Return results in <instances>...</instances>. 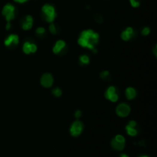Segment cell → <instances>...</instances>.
Instances as JSON below:
<instances>
[{"mask_svg": "<svg viewBox=\"0 0 157 157\" xmlns=\"http://www.w3.org/2000/svg\"><path fill=\"white\" fill-rule=\"evenodd\" d=\"M99 38L100 35L98 33L95 32L93 29H87L81 33L78 39V43L82 48L92 50L98 44Z\"/></svg>", "mask_w": 157, "mask_h": 157, "instance_id": "1", "label": "cell"}, {"mask_svg": "<svg viewBox=\"0 0 157 157\" xmlns=\"http://www.w3.org/2000/svg\"><path fill=\"white\" fill-rule=\"evenodd\" d=\"M42 14L45 21L49 23L54 22L57 17L55 8L50 4H45L42 8Z\"/></svg>", "mask_w": 157, "mask_h": 157, "instance_id": "2", "label": "cell"}, {"mask_svg": "<svg viewBox=\"0 0 157 157\" xmlns=\"http://www.w3.org/2000/svg\"><path fill=\"white\" fill-rule=\"evenodd\" d=\"M2 14L7 22H10L16 17V7L10 3L6 4L2 9Z\"/></svg>", "mask_w": 157, "mask_h": 157, "instance_id": "3", "label": "cell"}, {"mask_svg": "<svg viewBox=\"0 0 157 157\" xmlns=\"http://www.w3.org/2000/svg\"><path fill=\"white\" fill-rule=\"evenodd\" d=\"M111 147L114 150L117 151H122L125 147L126 144V140L123 135L118 134L114 136V138L111 140Z\"/></svg>", "mask_w": 157, "mask_h": 157, "instance_id": "4", "label": "cell"}, {"mask_svg": "<svg viewBox=\"0 0 157 157\" xmlns=\"http://www.w3.org/2000/svg\"><path fill=\"white\" fill-rule=\"evenodd\" d=\"M104 96H105L106 99L109 100L110 101L116 103L119 100V91L116 87L110 86L106 90Z\"/></svg>", "mask_w": 157, "mask_h": 157, "instance_id": "5", "label": "cell"}, {"mask_svg": "<svg viewBox=\"0 0 157 157\" xmlns=\"http://www.w3.org/2000/svg\"><path fill=\"white\" fill-rule=\"evenodd\" d=\"M84 130V123L81 121L77 120L74 121L70 127V133L74 137L80 136Z\"/></svg>", "mask_w": 157, "mask_h": 157, "instance_id": "6", "label": "cell"}, {"mask_svg": "<svg viewBox=\"0 0 157 157\" xmlns=\"http://www.w3.org/2000/svg\"><path fill=\"white\" fill-rule=\"evenodd\" d=\"M130 107L129 104L126 103H121L118 104V106L116 108V114L120 117H126L130 113Z\"/></svg>", "mask_w": 157, "mask_h": 157, "instance_id": "7", "label": "cell"}, {"mask_svg": "<svg viewBox=\"0 0 157 157\" xmlns=\"http://www.w3.org/2000/svg\"><path fill=\"white\" fill-rule=\"evenodd\" d=\"M40 83L41 85L44 87L49 88L53 85L54 83V78L50 73H45L42 74V76L41 77L40 79Z\"/></svg>", "mask_w": 157, "mask_h": 157, "instance_id": "8", "label": "cell"}, {"mask_svg": "<svg viewBox=\"0 0 157 157\" xmlns=\"http://www.w3.org/2000/svg\"><path fill=\"white\" fill-rule=\"evenodd\" d=\"M66 46H67V45H66V42H64V40H58L57 42H55V45L53 46V49H52L53 53L55 54V55L61 54L65 50Z\"/></svg>", "mask_w": 157, "mask_h": 157, "instance_id": "9", "label": "cell"}, {"mask_svg": "<svg viewBox=\"0 0 157 157\" xmlns=\"http://www.w3.org/2000/svg\"><path fill=\"white\" fill-rule=\"evenodd\" d=\"M38 47L35 43H31L30 42H25L22 46L23 52L26 55H29V54L35 53L37 52Z\"/></svg>", "mask_w": 157, "mask_h": 157, "instance_id": "10", "label": "cell"}, {"mask_svg": "<svg viewBox=\"0 0 157 157\" xmlns=\"http://www.w3.org/2000/svg\"><path fill=\"white\" fill-rule=\"evenodd\" d=\"M19 43V38L16 34H11L4 41V44L6 47L16 46Z\"/></svg>", "mask_w": 157, "mask_h": 157, "instance_id": "11", "label": "cell"}, {"mask_svg": "<svg viewBox=\"0 0 157 157\" xmlns=\"http://www.w3.org/2000/svg\"><path fill=\"white\" fill-rule=\"evenodd\" d=\"M33 22H34V19H33L32 16L30 15L26 16L22 22V28L25 31L31 29V28L33 27Z\"/></svg>", "mask_w": 157, "mask_h": 157, "instance_id": "12", "label": "cell"}, {"mask_svg": "<svg viewBox=\"0 0 157 157\" xmlns=\"http://www.w3.org/2000/svg\"><path fill=\"white\" fill-rule=\"evenodd\" d=\"M134 35H135L134 29H133L132 27H127V28H126V29H125L124 31H122L120 36H121V38H122L123 41L127 42V41H129L130 39H132V38H133Z\"/></svg>", "mask_w": 157, "mask_h": 157, "instance_id": "13", "label": "cell"}, {"mask_svg": "<svg viewBox=\"0 0 157 157\" xmlns=\"http://www.w3.org/2000/svg\"><path fill=\"white\" fill-rule=\"evenodd\" d=\"M125 95H126V97L127 100H133L134 98H136L137 93H136V90L134 87H129L126 89L125 90Z\"/></svg>", "mask_w": 157, "mask_h": 157, "instance_id": "14", "label": "cell"}, {"mask_svg": "<svg viewBox=\"0 0 157 157\" xmlns=\"http://www.w3.org/2000/svg\"><path fill=\"white\" fill-rule=\"evenodd\" d=\"M126 131L129 136H136L138 134V129L136 127H132L126 125Z\"/></svg>", "mask_w": 157, "mask_h": 157, "instance_id": "15", "label": "cell"}, {"mask_svg": "<svg viewBox=\"0 0 157 157\" xmlns=\"http://www.w3.org/2000/svg\"><path fill=\"white\" fill-rule=\"evenodd\" d=\"M79 62L82 65H87L90 63V58L86 55H82L79 58Z\"/></svg>", "mask_w": 157, "mask_h": 157, "instance_id": "16", "label": "cell"}, {"mask_svg": "<svg viewBox=\"0 0 157 157\" xmlns=\"http://www.w3.org/2000/svg\"><path fill=\"white\" fill-rule=\"evenodd\" d=\"M100 77L102 80L106 81L111 80V74H110V72L108 71H101L100 74Z\"/></svg>", "mask_w": 157, "mask_h": 157, "instance_id": "17", "label": "cell"}, {"mask_svg": "<svg viewBox=\"0 0 157 157\" xmlns=\"http://www.w3.org/2000/svg\"><path fill=\"white\" fill-rule=\"evenodd\" d=\"M52 93L55 97H60L62 95V90H61V88L55 87V88H54L53 90H52Z\"/></svg>", "mask_w": 157, "mask_h": 157, "instance_id": "18", "label": "cell"}, {"mask_svg": "<svg viewBox=\"0 0 157 157\" xmlns=\"http://www.w3.org/2000/svg\"><path fill=\"white\" fill-rule=\"evenodd\" d=\"M49 31L53 35H56L58 33V29L57 26L55 25V24H54V22L51 23L50 25H49Z\"/></svg>", "mask_w": 157, "mask_h": 157, "instance_id": "19", "label": "cell"}, {"mask_svg": "<svg viewBox=\"0 0 157 157\" xmlns=\"http://www.w3.org/2000/svg\"><path fill=\"white\" fill-rule=\"evenodd\" d=\"M46 32V30L44 27H38L37 28L36 31H35V33H36V35H38V36H42V35H44Z\"/></svg>", "mask_w": 157, "mask_h": 157, "instance_id": "20", "label": "cell"}, {"mask_svg": "<svg viewBox=\"0 0 157 157\" xmlns=\"http://www.w3.org/2000/svg\"><path fill=\"white\" fill-rule=\"evenodd\" d=\"M129 3L132 7L138 8L140 5V0H129Z\"/></svg>", "mask_w": 157, "mask_h": 157, "instance_id": "21", "label": "cell"}, {"mask_svg": "<svg viewBox=\"0 0 157 157\" xmlns=\"http://www.w3.org/2000/svg\"><path fill=\"white\" fill-rule=\"evenodd\" d=\"M150 28L149 27H144V28L142 29L141 34L143 36H147V35H150Z\"/></svg>", "mask_w": 157, "mask_h": 157, "instance_id": "22", "label": "cell"}, {"mask_svg": "<svg viewBox=\"0 0 157 157\" xmlns=\"http://www.w3.org/2000/svg\"><path fill=\"white\" fill-rule=\"evenodd\" d=\"M94 19L95 21L97 22V23H99V24L103 22V16H102L100 14L94 15Z\"/></svg>", "mask_w": 157, "mask_h": 157, "instance_id": "23", "label": "cell"}, {"mask_svg": "<svg viewBox=\"0 0 157 157\" xmlns=\"http://www.w3.org/2000/svg\"><path fill=\"white\" fill-rule=\"evenodd\" d=\"M81 116H82V112H81L80 110H77V111H75V113H74V117H75L76 119L78 120L80 117H81Z\"/></svg>", "mask_w": 157, "mask_h": 157, "instance_id": "24", "label": "cell"}, {"mask_svg": "<svg viewBox=\"0 0 157 157\" xmlns=\"http://www.w3.org/2000/svg\"><path fill=\"white\" fill-rule=\"evenodd\" d=\"M16 2H18V3H25L28 1V0H14Z\"/></svg>", "mask_w": 157, "mask_h": 157, "instance_id": "25", "label": "cell"}, {"mask_svg": "<svg viewBox=\"0 0 157 157\" xmlns=\"http://www.w3.org/2000/svg\"><path fill=\"white\" fill-rule=\"evenodd\" d=\"M138 144L140 146V147H145V145H146L145 140H140V141L139 142Z\"/></svg>", "mask_w": 157, "mask_h": 157, "instance_id": "26", "label": "cell"}, {"mask_svg": "<svg viewBox=\"0 0 157 157\" xmlns=\"http://www.w3.org/2000/svg\"><path fill=\"white\" fill-rule=\"evenodd\" d=\"M11 28V23L10 22H7V24H6V26H5V28H6V30H9Z\"/></svg>", "mask_w": 157, "mask_h": 157, "instance_id": "27", "label": "cell"}, {"mask_svg": "<svg viewBox=\"0 0 157 157\" xmlns=\"http://www.w3.org/2000/svg\"><path fill=\"white\" fill-rule=\"evenodd\" d=\"M153 54H154V55L156 56V54H157V52H156V46L154 47V49H153Z\"/></svg>", "mask_w": 157, "mask_h": 157, "instance_id": "28", "label": "cell"}, {"mask_svg": "<svg viewBox=\"0 0 157 157\" xmlns=\"http://www.w3.org/2000/svg\"><path fill=\"white\" fill-rule=\"evenodd\" d=\"M120 157H129V156H128L127 154L123 153V154H121L120 156Z\"/></svg>", "mask_w": 157, "mask_h": 157, "instance_id": "29", "label": "cell"}, {"mask_svg": "<svg viewBox=\"0 0 157 157\" xmlns=\"http://www.w3.org/2000/svg\"><path fill=\"white\" fill-rule=\"evenodd\" d=\"M139 157H150V156H148L143 155V156H139Z\"/></svg>", "mask_w": 157, "mask_h": 157, "instance_id": "30", "label": "cell"}]
</instances>
